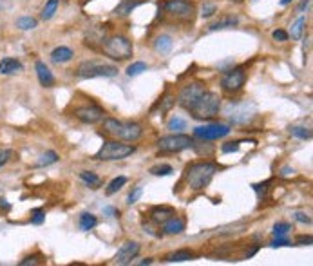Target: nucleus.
<instances>
[{
    "label": "nucleus",
    "instance_id": "nucleus-1",
    "mask_svg": "<svg viewBox=\"0 0 313 266\" xmlns=\"http://www.w3.org/2000/svg\"><path fill=\"white\" fill-rule=\"evenodd\" d=\"M215 172H217V165L210 163V161H196L190 163L185 168V181L189 185L190 190H205L210 181L214 180Z\"/></svg>",
    "mask_w": 313,
    "mask_h": 266
},
{
    "label": "nucleus",
    "instance_id": "nucleus-2",
    "mask_svg": "<svg viewBox=\"0 0 313 266\" xmlns=\"http://www.w3.org/2000/svg\"><path fill=\"white\" fill-rule=\"evenodd\" d=\"M103 130L121 142H138L143 136V127L136 121H120L114 118H103Z\"/></svg>",
    "mask_w": 313,
    "mask_h": 266
},
{
    "label": "nucleus",
    "instance_id": "nucleus-3",
    "mask_svg": "<svg viewBox=\"0 0 313 266\" xmlns=\"http://www.w3.org/2000/svg\"><path fill=\"white\" fill-rule=\"evenodd\" d=\"M219 109H221V98L217 93L205 91L201 98L192 105L190 112L196 120H215L219 116Z\"/></svg>",
    "mask_w": 313,
    "mask_h": 266
},
{
    "label": "nucleus",
    "instance_id": "nucleus-4",
    "mask_svg": "<svg viewBox=\"0 0 313 266\" xmlns=\"http://www.w3.org/2000/svg\"><path fill=\"white\" fill-rule=\"evenodd\" d=\"M102 51L112 58V60H129L134 53L132 42H130L127 36L123 34H114V36H109V38H103L102 42Z\"/></svg>",
    "mask_w": 313,
    "mask_h": 266
},
{
    "label": "nucleus",
    "instance_id": "nucleus-5",
    "mask_svg": "<svg viewBox=\"0 0 313 266\" xmlns=\"http://www.w3.org/2000/svg\"><path fill=\"white\" fill-rule=\"evenodd\" d=\"M134 152H136V147L134 145L121 143L118 140H111V142L103 143L102 149L95 154V159H100V161H118V159L129 158Z\"/></svg>",
    "mask_w": 313,
    "mask_h": 266
},
{
    "label": "nucleus",
    "instance_id": "nucleus-6",
    "mask_svg": "<svg viewBox=\"0 0 313 266\" xmlns=\"http://www.w3.org/2000/svg\"><path fill=\"white\" fill-rule=\"evenodd\" d=\"M225 114L234 125H246L255 118L257 111L250 102H230L225 109Z\"/></svg>",
    "mask_w": 313,
    "mask_h": 266
},
{
    "label": "nucleus",
    "instance_id": "nucleus-7",
    "mask_svg": "<svg viewBox=\"0 0 313 266\" xmlns=\"http://www.w3.org/2000/svg\"><path fill=\"white\" fill-rule=\"evenodd\" d=\"M118 74V67L111 64H100L95 60H85L78 65L76 69V76L78 78H112Z\"/></svg>",
    "mask_w": 313,
    "mask_h": 266
},
{
    "label": "nucleus",
    "instance_id": "nucleus-8",
    "mask_svg": "<svg viewBox=\"0 0 313 266\" xmlns=\"http://www.w3.org/2000/svg\"><path fill=\"white\" fill-rule=\"evenodd\" d=\"M159 9H163L165 15L180 22H192L194 13H196V8L189 0H165L163 4L159 6Z\"/></svg>",
    "mask_w": 313,
    "mask_h": 266
},
{
    "label": "nucleus",
    "instance_id": "nucleus-9",
    "mask_svg": "<svg viewBox=\"0 0 313 266\" xmlns=\"http://www.w3.org/2000/svg\"><path fill=\"white\" fill-rule=\"evenodd\" d=\"M194 140L187 134H170L158 140V149L161 152H181V150L192 149Z\"/></svg>",
    "mask_w": 313,
    "mask_h": 266
},
{
    "label": "nucleus",
    "instance_id": "nucleus-10",
    "mask_svg": "<svg viewBox=\"0 0 313 266\" xmlns=\"http://www.w3.org/2000/svg\"><path fill=\"white\" fill-rule=\"evenodd\" d=\"M206 91V85L203 82H194V83H189V85H185L183 89L180 91V96H177V103H180L181 107L190 111L192 105L201 98V95Z\"/></svg>",
    "mask_w": 313,
    "mask_h": 266
},
{
    "label": "nucleus",
    "instance_id": "nucleus-11",
    "mask_svg": "<svg viewBox=\"0 0 313 266\" xmlns=\"http://www.w3.org/2000/svg\"><path fill=\"white\" fill-rule=\"evenodd\" d=\"M74 118H78L82 123L93 125L105 118V111L96 103H85V105H80V107L74 109Z\"/></svg>",
    "mask_w": 313,
    "mask_h": 266
},
{
    "label": "nucleus",
    "instance_id": "nucleus-12",
    "mask_svg": "<svg viewBox=\"0 0 313 266\" xmlns=\"http://www.w3.org/2000/svg\"><path fill=\"white\" fill-rule=\"evenodd\" d=\"M230 127L225 123H210V125H203V127H196L194 129V136L199 138V140H206V142H212V140H219V138H225L230 134Z\"/></svg>",
    "mask_w": 313,
    "mask_h": 266
},
{
    "label": "nucleus",
    "instance_id": "nucleus-13",
    "mask_svg": "<svg viewBox=\"0 0 313 266\" xmlns=\"http://www.w3.org/2000/svg\"><path fill=\"white\" fill-rule=\"evenodd\" d=\"M245 82H246L245 69L236 67V69H232V71H228V73L223 76V80H221V87H223V91H227V93H237V91L243 89Z\"/></svg>",
    "mask_w": 313,
    "mask_h": 266
},
{
    "label": "nucleus",
    "instance_id": "nucleus-14",
    "mask_svg": "<svg viewBox=\"0 0 313 266\" xmlns=\"http://www.w3.org/2000/svg\"><path fill=\"white\" fill-rule=\"evenodd\" d=\"M138 253H140V243H136V241H127V243H123V245L120 246V250L116 253L114 264H120V266L130 264L132 259H136Z\"/></svg>",
    "mask_w": 313,
    "mask_h": 266
},
{
    "label": "nucleus",
    "instance_id": "nucleus-15",
    "mask_svg": "<svg viewBox=\"0 0 313 266\" xmlns=\"http://www.w3.org/2000/svg\"><path fill=\"white\" fill-rule=\"evenodd\" d=\"M34 69H36V76H38L40 83H42L43 87H53V85H55V76H53L51 69L43 64L42 60H36V64H34Z\"/></svg>",
    "mask_w": 313,
    "mask_h": 266
},
{
    "label": "nucleus",
    "instance_id": "nucleus-16",
    "mask_svg": "<svg viewBox=\"0 0 313 266\" xmlns=\"http://www.w3.org/2000/svg\"><path fill=\"white\" fill-rule=\"evenodd\" d=\"M176 214V210L172 208V206H154L152 210H150V219H152V223L156 225H163L165 221H167L168 217H172V215Z\"/></svg>",
    "mask_w": 313,
    "mask_h": 266
},
{
    "label": "nucleus",
    "instance_id": "nucleus-17",
    "mask_svg": "<svg viewBox=\"0 0 313 266\" xmlns=\"http://www.w3.org/2000/svg\"><path fill=\"white\" fill-rule=\"evenodd\" d=\"M185 230V219L177 217L176 214L168 217L163 223V232L168 234V236H176V234H181Z\"/></svg>",
    "mask_w": 313,
    "mask_h": 266
},
{
    "label": "nucleus",
    "instance_id": "nucleus-18",
    "mask_svg": "<svg viewBox=\"0 0 313 266\" xmlns=\"http://www.w3.org/2000/svg\"><path fill=\"white\" fill-rule=\"evenodd\" d=\"M142 4H143L142 0H121L120 4L114 8V15L116 17H129L134 9Z\"/></svg>",
    "mask_w": 313,
    "mask_h": 266
},
{
    "label": "nucleus",
    "instance_id": "nucleus-19",
    "mask_svg": "<svg viewBox=\"0 0 313 266\" xmlns=\"http://www.w3.org/2000/svg\"><path fill=\"white\" fill-rule=\"evenodd\" d=\"M73 56H74L73 49L65 48V46H60V48L53 49L51 60L55 62V64H67V62L73 60Z\"/></svg>",
    "mask_w": 313,
    "mask_h": 266
},
{
    "label": "nucleus",
    "instance_id": "nucleus-20",
    "mask_svg": "<svg viewBox=\"0 0 313 266\" xmlns=\"http://www.w3.org/2000/svg\"><path fill=\"white\" fill-rule=\"evenodd\" d=\"M22 71V64L17 58H4L0 62V73L2 74H15Z\"/></svg>",
    "mask_w": 313,
    "mask_h": 266
},
{
    "label": "nucleus",
    "instance_id": "nucleus-21",
    "mask_svg": "<svg viewBox=\"0 0 313 266\" xmlns=\"http://www.w3.org/2000/svg\"><path fill=\"white\" fill-rule=\"evenodd\" d=\"M196 259V253L190 252V250H177V252H172L168 253L165 261L167 262H183V261H192Z\"/></svg>",
    "mask_w": 313,
    "mask_h": 266
},
{
    "label": "nucleus",
    "instance_id": "nucleus-22",
    "mask_svg": "<svg viewBox=\"0 0 313 266\" xmlns=\"http://www.w3.org/2000/svg\"><path fill=\"white\" fill-rule=\"evenodd\" d=\"M172 46H174V42H172V38L168 36V34H159L158 38L154 40V49L158 53H161V55L170 53Z\"/></svg>",
    "mask_w": 313,
    "mask_h": 266
},
{
    "label": "nucleus",
    "instance_id": "nucleus-23",
    "mask_svg": "<svg viewBox=\"0 0 313 266\" xmlns=\"http://www.w3.org/2000/svg\"><path fill=\"white\" fill-rule=\"evenodd\" d=\"M96 225H98V219H96V215L91 214V212H83V214L80 215V228H82L83 232L93 230Z\"/></svg>",
    "mask_w": 313,
    "mask_h": 266
},
{
    "label": "nucleus",
    "instance_id": "nucleus-24",
    "mask_svg": "<svg viewBox=\"0 0 313 266\" xmlns=\"http://www.w3.org/2000/svg\"><path fill=\"white\" fill-rule=\"evenodd\" d=\"M237 24H239V18L237 17H225V18H221V20L214 22L208 29L219 31V29H227V27H234V26H237Z\"/></svg>",
    "mask_w": 313,
    "mask_h": 266
},
{
    "label": "nucleus",
    "instance_id": "nucleus-25",
    "mask_svg": "<svg viewBox=\"0 0 313 266\" xmlns=\"http://www.w3.org/2000/svg\"><path fill=\"white\" fill-rule=\"evenodd\" d=\"M58 6H60V0H48L42 9V13H40V18H42V20H51V18L55 17Z\"/></svg>",
    "mask_w": 313,
    "mask_h": 266
},
{
    "label": "nucleus",
    "instance_id": "nucleus-26",
    "mask_svg": "<svg viewBox=\"0 0 313 266\" xmlns=\"http://www.w3.org/2000/svg\"><path fill=\"white\" fill-rule=\"evenodd\" d=\"M304 26H306V18L299 17L292 24V29H290V34H288V36H292L293 40H300L302 38V33H304Z\"/></svg>",
    "mask_w": 313,
    "mask_h": 266
},
{
    "label": "nucleus",
    "instance_id": "nucleus-27",
    "mask_svg": "<svg viewBox=\"0 0 313 266\" xmlns=\"http://www.w3.org/2000/svg\"><path fill=\"white\" fill-rule=\"evenodd\" d=\"M80 180H82L85 185H89L91 189H98L100 185H102V180H100L98 174H95V172H89V170L80 172Z\"/></svg>",
    "mask_w": 313,
    "mask_h": 266
},
{
    "label": "nucleus",
    "instance_id": "nucleus-28",
    "mask_svg": "<svg viewBox=\"0 0 313 266\" xmlns=\"http://www.w3.org/2000/svg\"><path fill=\"white\" fill-rule=\"evenodd\" d=\"M125 183H127V178H125V176L114 178V180H112L111 183L107 185V190H105V194H107V196H112V194H116L118 190L123 189Z\"/></svg>",
    "mask_w": 313,
    "mask_h": 266
},
{
    "label": "nucleus",
    "instance_id": "nucleus-29",
    "mask_svg": "<svg viewBox=\"0 0 313 266\" xmlns=\"http://www.w3.org/2000/svg\"><path fill=\"white\" fill-rule=\"evenodd\" d=\"M58 161V154H56L55 150H48L46 154L40 156V159L36 161V167H48V165H53Z\"/></svg>",
    "mask_w": 313,
    "mask_h": 266
},
{
    "label": "nucleus",
    "instance_id": "nucleus-30",
    "mask_svg": "<svg viewBox=\"0 0 313 266\" xmlns=\"http://www.w3.org/2000/svg\"><path fill=\"white\" fill-rule=\"evenodd\" d=\"M36 18H33V17H20L17 20V27L18 29H22V31H29V29H34L36 27Z\"/></svg>",
    "mask_w": 313,
    "mask_h": 266
},
{
    "label": "nucleus",
    "instance_id": "nucleus-31",
    "mask_svg": "<svg viewBox=\"0 0 313 266\" xmlns=\"http://www.w3.org/2000/svg\"><path fill=\"white\" fill-rule=\"evenodd\" d=\"M149 69V65L145 64V62H134L132 65H129L127 67V76H140V74L143 73V71H147Z\"/></svg>",
    "mask_w": 313,
    "mask_h": 266
},
{
    "label": "nucleus",
    "instance_id": "nucleus-32",
    "mask_svg": "<svg viewBox=\"0 0 313 266\" xmlns=\"http://www.w3.org/2000/svg\"><path fill=\"white\" fill-rule=\"evenodd\" d=\"M172 172H174L172 165H167V163L156 165V167L150 168V174H152V176H170Z\"/></svg>",
    "mask_w": 313,
    "mask_h": 266
},
{
    "label": "nucleus",
    "instance_id": "nucleus-33",
    "mask_svg": "<svg viewBox=\"0 0 313 266\" xmlns=\"http://www.w3.org/2000/svg\"><path fill=\"white\" fill-rule=\"evenodd\" d=\"M167 127L170 130H174V132H176V130H183V129H187V120H183V118H180V116H174L168 120Z\"/></svg>",
    "mask_w": 313,
    "mask_h": 266
},
{
    "label": "nucleus",
    "instance_id": "nucleus-34",
    "mask_svg": "<svg viewBox=\"0 0 313 266\" xmlns=\"http://www.w3.org/2000/svg\"><path fill=\"white\" fill-rule=\"evenodd\" d=\"M290 132H292V136L300 138V140H309L311 138V130L306 129V127H292Z\"/></svg>",
    "mask_w": 313,
    "mask_h": 266
},
{
    "label": "nucleus",
    "instance_id": "nucleus-35",
    "mask_svg": "<svg viewBox=\"0 0 313 266\" xmlns=\"http://www.w3.org/2000/svg\"><path fill=\"white\" fill-rule=\"evenodd\" d=\"M214 13H217V6H215L214 2H205V4L201 6V17L203 18H210Z\"/></svg>",
    "mask_w": 313,
    "mask_h": 266
},
{
    "label": "nucleus",
    "instance_id": "nucleus-36",
    "mask_svg": "<svg viewBox=\"0 0 313 266\" xmlns=\"http://www.w3.org/2000/svg\"><path fill=\"white\" fill-rule=\"evenodd\" d=\"M290 230H292V225H290V223H277L274 227V230H272V232H274L275 237H281V236H286Z\"/></svg>",
    "mask_w": 313,
    "mask_h": 266
},
{
    "label": "nucleus",
    "instance_id": "nucleus-37",
    "mask_svg": "<svg viewBox=\"0 0 313 266\" xmlns=\"http://www.w3.org/2000/svg\"><path fill=\"white\" fill-rule=\"evenodd\" d=\"M252 189L257 192L259 198H266V196H268V189H270V183H268V181H264V183H255V185H252Z\"/></svg>",
    "mask_w": 313,
    "mask_h": 266
},
{
    "label": "nucleus",
    "instance_id": "nucleus-38",
    "mask_svg": "<svg viewBox=\"0 0 313 266\" xmlns=\"http://www.w3.org/2000/svg\"><path fill=\"white\" fill-rule=\"evenodd\" d=\"M13 156H15V152L11 149H0V167L8 165Z\"/></svg>",
    "mask_w": 313,
    "mask_h": 266
},
{
    "label": "nucleus",
    "instance_id": "nucleus-39",
    "mask_svg": "<svg viewBox=\"0 0 313 266\" xmlns=\"http://www.w3.org/2000/svg\"><path fill=\"white\" fill-rule=\"evenodd\" d=\"M161 102H163V105L159 103V112L163 114V112L170 111V109L174 107V103H176V98H174V96H172V95H168L167 98H165V100H161Z\"/></svg>",
    "mask_w": 313,
    "mask_h": 266
},
{
    "label": "nucleus",
    "instance_id": "nucleus-40",
    "mask_svg": "<svg viewBox=\"0 0 313 266\" xmlns=\"http://www.w3.org/2000/svg\"><path fill=\"white\" fill-rule=\"evenodd\" d=\"M43 221H46V212H43L42 208H36V210H33L31 223H33V225H42Z\"/></svg>",
    "mask_w": 313,
    "mask_h": 266
},
{
    "label": "nucleus",
    "instance_id": "nucleus-41",
    "mask_svg": "<svg viewBox=\"0 0 313 266\" xmlns=\"http://www.w3.org/2000/svg\"><path fill=\"white\" fill-rule=\"evenodd\" d=\"M142 194H143L142 187H136V189H134L132 192L129 194V198H127V205H134V203H136L138 199L142 198Z\"/></svg>",
    "mask_w": 313,
    "mask_h": 266
},
{
    "label": "nucleus",
    "instance_id": "nucleus-42",
    "mask_svg": "<svg viewBox=\"0 0 313 266\" xmlns=\"http://www.w3.org/2000/svg\"><path fill=\"white\" fill-rule=\"evenodd\" d=\"M239 143H241V142H230V143H225V145L221 147V150H223L225 154H230V152H237V150H239Z\"/></svg>",
    "mask_w": 313,
    "mask_h": 266
},
{
    "label": "nucleus",
    "instance_id": "nucleus-43",
    "mask_svg": "<svg viewBox=\"0 0 313 266\" xmlns=\"http://www.w3.org/2000/svg\"><path fill=\"white\" fill-rule=\"evenodd\" d=\"M293 217H295V221H299V223H302V225H309V223H311V217H309L306 212H295V214H293Z\"/></svg>",
    "mask_w": 313,
    "mask_h": 266
},
{
    "label": "nucleus",
    "instance_id": "nucleus-44",
    "mask_svg": "<svg viewBox=\"0 0 313 266\" xmlns=\"http://www.w3.org/2000/svg\"><path fill=\"white\" fill-rule=\"evenodd\" d=\"M272 36H274V40H277V42H286V40L290 38L284 29H275L274 33H272Z\"/></svg>",
    "mask_w": 313,
    "mask_h": 266
},
{
    "label": "nucleus",
    "instance_id": "nucleus-45",
    "mask_svg": "<svg viewBox=\"0 0 313 266\" xmlns=\"http://www.w3.org/2000/svg\"><path fill=\"white\" fill-rule=\"evenodd\" d=\"M288 245H292V243H290L284 236L275 237V239L272 241V246H274V248H281V246H288Z\"/></svg>",
    "mask_w": 313,
    "mask_h": 266
},
{
    "label": "nucleus",
    "instance_id": "nucleus-46",
    "mask_svg": "<svg viewBox=\"0 0 313 266\" xmlns=\"http://www.w3.org/2000/svg\"><path fill=\"white\" fill-rule=\"evenodd\" d=\"M38 257H26L24 261L18 262V266H34V264H40L42 261H36Z\"/></svg>",
    "mask_w": 313,
    "mask_h": 266
},
{
    "label": "nucleus",
    "instance_id": "nucleus-47",
    "mask_svg": "<svg viewBox=\"0 0 313 266\" xmlns=\"http://www.w3.org/2000/svg\"><path fill=\"white\" fill-rule=\"evenodd\" d=\"M293 174H295V170H293L292 167H283L281 168V176L283 178H292Z\"/></svg>",
    "mask_w": 313,
    "mask_h": 266
},
{
    "label": "nucleus",
    "instance_id": "nucleus-48",
    "mask_svg": "<svg viewBox=\"0 0 313 266\" xmlns=\"http://www.w3.org/2000/svg\"><path fill=\"white\" fill-rule=\"evenodd\" d=\"M297 245H311V236H299L297 237Z\"/></svg>",
    "mask_w": 313,
    "mask_h": 266
},
{
    "label": "nucleus",
    "instance_id": "nucleus-49",
    "mask_svg": "<svg viewBox=\"0 0 313 266\" xmlns=\"http://www.w3.org/2000/svg\"><path fill=\"white\" fill-rule=\"evenodd\" d=\"M103 214H107V215H120V210H116L114 206H105V208H103Z\"/></svg>",
    "mask_w": 313,
    "mask_h": 266
},
{
    "label": "nucleus",
    "instance_id": "nucleus-50",
    "mask_svg": "<svg viewBox=\"0 0 313 266\" xmlns=\"http://www.w3.org/2000/svg\"><path fill=\"white\" fill-rule=\"evenodd\" d=\"M257 250H259V246L255 245V246H253L252 250H248V252L245 253V259H250V257H253V255H255V253H257Z\"/></svg>",
    "mask_w": 313,
    "mask_h": 266
},
{
    "label": "nucleus",
    "instance_id": "nucleus-51",
    "mask_svg": "<svg viewBox=\"0 0 313 266\" xmlns=\"http://www.w3.org/2000/svg\"><path fill=\"white\" fill-rule=\"evenodd\" d=\"M142 266H145V264H152V259H145V261H142L140 262Z\"/></svg>",
    "mask_w": 313,
    "mask_h": 266
},
{
    "label": "nucleus",
    "instance_id": "nucleus-52",
    "mask_svg": "<svg viewBox=\"0 0 313 266\" xmlns=\"http://www.w3.org/2000/svg\"><path fill=\"white\" fill-rule=\"evenodd\" d=\"M0 206H4V208H9V205L6 203V199H2V201H0Z\"/></svg>",
    "mask_w": 313,
    "mask_h": 266
},
{
    "label": "nucleus",
    "instance_id": "nucleus-53",
    "mask_svg": "<svg viewBox=\"0 0 313 266\" xmlns=\"http://www.w3.org/2000/svg\"><path fill=\"white\" fill-rule=\"evenodd\" d=\"M290 2H292V0H281V4H283V6H286V4H290Z\"/></svg>",
    "mask_w": 313,
    "mask_h": 266
},
{
    "label": "nucleus",
    "instance_id": "nucleus-54",
    "mask_svg": "<svg viewBox=\"0 0 313 266\" xmlns=\"http://www.w3.org/2000/svg\"><path fill=\"white\" fill-rule=\"evenodd\" d=\"M232 2H243V0H232Z\"/></svg>",
    "mask_w": 313,
    "mask_h": 266
},
{
    "label": "nucleus",
    "instance_id": "nucleus-55",
    "mask_svg": "<svg viewBox=\"0 0 313 266\" xmlns=\"http://www.w3.org/2000/svg\"><path fill=\"white\" fill-rule=\"evenodd\" d=\"M85 2H89V0H85Z\"/></svg>",
    "mask_w": 313,
    "mask_h": 266
}]
</instances>
